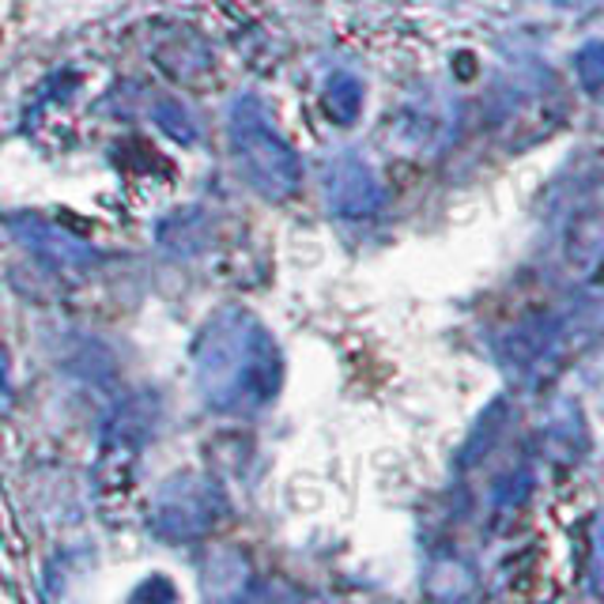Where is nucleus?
Returning a JSON list of instances; mask_svg holds the SVG:
<instances>
[{
    "mask_svg": "<svg viewBox=\"0 0 604 604\" xmlns=\"http://www.w3.org/2000/svg\"><path fill=\"white\" fill-rule=\"evenodd\" d=\"M197 374L208 404L239 412L265 404L280 389V352L268 329L246 310L208 317L197 345Z\"/></svg>",
    "mask_w": 604,
    "mask_h": 604,
    "instance_id": "obj_1",
    "label": "nucleus"
},
{
    "mask_svg": "<svg viewBox=\"0 0 604 604\" xmlns=\"http://www.w3.org/2000/svg\"><path fill=\"white\" fill-rule=\"evenodd\" d=\"M227 141L239 178L265 201H288L302 182V159L268 121L257 95H239L227 113Z\"/></svg>",
    "mask_w": 604,
    "mask_h": 604,
    "instance_id": "obj_2",
    "label": "nucleus"
},
{
    "mask_svg": "<svg viewBox=\"0 0 604 604\" xmlns=\"http://www.w3.org/2000/svg\"><path fill=\"white\" fill-rule=\"evenodd\" d=\"M322 193L333 216L340 219H366L382 208V185L374 170L359 155L340 152L325 162L322 170Z\"/></svg>",
    "mask_w": 604,
    "mask_h": 604,
    "instance_id": "obj_3",
    "label": "nucleus"
},
{
    "mask_svg": "<svg viewBox=\"0 0 604 604\" xmlns=\"http://www.w3.org/2000/svg\"><path fill=\"white\" fill-rule=\"evenodd\" d=\"M12 231H15V239H20L23 246L35 250L38 257H46L50 265H92L95 261V253L87 250L84 242H76L72 234L43 224L38 216H15Z\"/></svg>",
    "mask_w": 604,
    "mask_h": 604,
    "instance_id": "obj_4",
    "label": "nucleus"
},
{
    "mask_svg": "<svg viewBox=\"0 0 604 604\" xmlns=\"http://www.w3.org/2000/svg\"><path fill=\"white\" fill-rule=\"evenodd\" d=\"M359 110H363V84H359L355 76H348V72L333 76L329 87H325V113H329L337 125H352L359 118Z\"/></svg>",
    "mask_w": 604,
    "mask_h": 604,
    "instance_id": "obj_5",
    "label": "nucleus"
},
{
    "mask_svg": "<svg viewBox=\"0 0 604 604\" xmlns=\"http://www.w3.org/2000/svg\"><path fill=\"white\" fill-rule=\"evenodd\" d=\"M152 118H155V125H159L162 133L170 136V141H178V144H197V121L190 118V110H185L182 102H174V99H155Z\"/></svg>",
    "mask_w": 604,
    "mask_h": 604,
    "instance_id": "obj_6",
    "label": "nucleus"
},
{
    "mask_svg": "<svg viewBox=\"0 0 604 604\" xmlns=\"http://www.w3.org/2000/svg\"><path fill=\"white\" fill-rule=\"evenodd\" d=\"M575 69H578V80L590 95L601 92L604 84V46L601 43H585L582 50L575 57Z\"/></svg>",
    "mask_w": 604,
    "mask_h": 604,
    "instance_id": "obj_7",
    "label": "nucleus"
}]
</instances>
